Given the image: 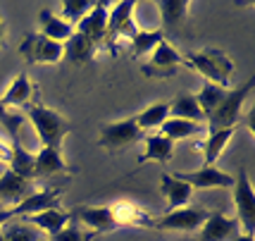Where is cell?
Wrapping results in <instances>:
<instances>
[{
    "label": "cell",
    "mask_w": 255,
    "mask_h": 241,
    "mask_svg": "<svg viewBox=\"0 0 255 241\" xmlns=\"http://www.w3.org/2000/svg\"><path fill=\"white\" fill-rule=\"evenodd\" d=\"M184 65L193 67L198 74H203V77L208 79V84L229 88V77H232L234 62L222 53V50L208 48V50L189 53L186 57H184Z\"/></svg>",
    "instance_id": "2"
},
{
    "label": "cell",
    "mask_w": 255,
    "mask_h": 241,
    "mask_svg": "<svg viewBox=\"0 0 255 241\" xmlns=\"http://www.w3.org/2000/svg\"><path fill=\"white\" fill-rule=\"evenodd\" d=\"M93 5H96L93 0H65L62 2V19L74 26L93 10Z\"/></svg>",
    "instance_id": "32"
},
{
    "label": "cell",
    "mask_w": 255,
    "mask_h": 241,
    "mask_svg": "<svg viewBox=\"0 0 255 241\" xmlns=\"http://www.w3.org/2000/svg\"><path fill=\"white\" fill-rule=\"evenodd\" d=\"M12 218H14V215H12L10 208H0V227H2V225H7Z\"/></svg>",
    "instance_id": "36"
},
{
    "label": "cell",
    "mask_w": 255,
    "mask_h": 241,
    "mask_svg": "<svg viewBox=\"0 0 255 241\" xmlns=\"http://www.w3.org/2000/svg\"><path fill=\"white\" fill-rule=\"evenodd\" d=\"M0 241H5V234H2V230H0Z\"/></svg>",
    "instance_id": "40"
},
{
    "label": "cell",
    "mask_w": 255,
    "mask_h": 241,
    "mask_svg": "<svg viewBox=\"0 0 255 241\" xmlns=\"http://www.w3.org/2000/svg\"><path fill=\"white\" fill-rule=\"evenodd\" d=\"M141 136H143V132L138 129L136 120L129 117V120L105 124V127L100 129L98 146L100 148H105V151H110V153H117V151H124V148L133 146Z\"/></svg>",
    "instance_id": "5"
},
{
    "label": "cell",
    "mask_w": 255,
    "mask_h": 241,
    "mask_svg": "<svg viewBox=\"0 0 255 241\" xmlns=\"http://www.w3.org/2000/svg\"><path fill=\"white\" fill-rule=\"evenodd\" d=\"M60 196H62V189H41V191H33L31 196H26L24 201H19L17 206H12L10 210L14 218H29V215H36L41 210L57 208Z\"/></svg>",
    "instance_id": "15"
},
{
    "label": "cell",
    "mask_w": 255,
    "mask_h": 241,
    "mask_svg": "<svg viewBox=\"0 0 255 241\" xmlns=\"http://www.w3.org/2000/svg\"><path fill=\"white\" fill-rule=\"evenodd\" d=\"M65 172H69V167L60 148H41L38 153H33V179H53Z\"/></svg>",
    "instance_id": "16"
},
{
    "label": "cell",
    "mask_w": 255,
    "mask_h": 241,
    "mask_svg": "<svg viewBox=\"0 0 255 241\" xmlns=\"http://www.w3.org/2000/svg\"><path fill=\"white\" fill-rule=\"evenodd\" d=\"M174 155V143L160 132H153L145 139V151L138 155V165L145 163H169Z\"/></svg>",
    "instance_id": "21"
},
{
    "label": "cell",
    "mask_w": 255,
    "mask_h": 241,
    "mask_svg": "<svg viewBox=\"0 0 255 241\" xmlns=\"http://www.w3.org/2000/svg\"><path fill=\"white\" fill-rule=\"evenodd\" d=\"M236 127L232 129H215V132H208L205 141H203V163L205 167H215L217 158L222 155V151L227 148V143L232 141Z\"/></svg>",
    "instance_id": "25"
},
{
    "label": "cell",
    "mask_w": 255,
    "mask_h": 241,
    "mask_svg": "<svg viewBox=\"0 0 255 241\" xmlns=\"http://www.w3.org/2000/svg\"><path fill=\"white\" fill-rule=\"evenodd\" d=\"M2 112H5V108H2V103H0V117H2Z\"/></svg>",
    "instance_id": "39"
},
{
    "label": "cell",
    "mask_w": 255,
    "mask_h": 241,
    "mask_svg": "<svg viewBox=\"0 0 255 241\" xmlns=\"http://www.w3.org/2000/svg\"><path fill=\"white\" fill-rule=\"evenodd\" d=\"M157 7H160V17H162V33L179 31L184 26L186 14H189L186 0H162V2H157Z\"/></svg>",
    "instance_id": "24"
},
{
    "label": "cell",
    "mask_w": 255,
    "mask_h": 241,
    "mask_svg": "<svg viewBox=\"0 0 255 241\" xmlns=\"http://www.w3.org/2000/svg\"><path fill=\"white\" fill-rule=\"evenodd\" d=\"M179 67H184V55L165 38V41L157 43V48L150 55V60L143 65V74L145 77L169 79L179 72Z\"/></svg>",
    "instance_id": "7"
},
{
    "label": "cell",
    "mask_w": 255,
    "mask_h": 241,
    "mask_svg": "<svg viewBox=\"0 0 255 241\" xmlns=\"http://www.w3.org/2000/svg\"><path fill=\"white\" fill-rule=\"evenodd\" d=\"M108 14H110V2L105 0H98L93 5V10L81 19V22L74 26V31H79L81 36H86L91 43L96 45H103L105 41V31H108Z\"/></svg>",
    "instance_id": "10"
},
{
    "label": "cell",
    "mask_w": 255,
    "mask_h": 241,
    "mask_svg": "<svg viewBox=\"0 0 255 241\" xmlns=\"http://www.w3.org/2000/svg\"><path fill=\"white\" fill-rule=\"evenodd\" d=\"M234 206H236V222L239 227H244V234L253 237L255 232V191L253 184L248 179L246 167L239 170V175L234 177Z\"/></svg>",
    "instance_id": "4"
},
{
    "label": "cell",
    "mask_w": 255,
    "mask_h": 241,
    "mask_svg": "<svg viewBox=\"0 0 255 241\" xmlns=\"http://www.w3.org/2000/svg\"><path fill=\"white\" fill-rule=\"evenodd\" d=\"M38 96H36V91H33L31 86V79L26 77V74H17L14 77V81L10 84V88L5 91V96L0 98V103H2V108L5 110H19V108H26L31 100H36Z\"/></svg>",
    "instance_id": "18"
},
{
    "label": "cell",
    "mask_w": 255,
    "mask_h": 241,
    "mask_svg": "<svg viewBox=\"0 0 255 241\" xmlns=\"http://www.w3.org/2000/svg\"><path fill=\"white\" fill-rule=\"evenodd\" d=\"M12 148V158H10V167L12 172H17L19 177H26V179H33V153H29L24 148L19 139H12L10 143Z\"/></svg>",
    "instance_id": "30"
},
{
    "label": "cell",
    "mask_w": 255,
    "mask_h": 241,
    "mask_svg": "<svg viewBox=\"0 0 255 241\" xmlns=\"http://www.w3.org/2000/svg\"><path fill=\"white\" fill-rule=\"evenodd\" d=\"M10 158H12V148L5 146V143H0V163L10 165Z\"/></svg>",
    "instance_id": "35"
},
{
    "label": "cell",
    "mask_w": 255,
    "mask_h": 241,
    "mask_svg": "<svg viewBox=\"0 0 255 241\" xmlns=\"http://www.w3.org/2000/svg\"><path fill=\"white\" fill-rule=\"evenodd\" d=\"M131 14H133V2H129V0L117 2V5L110 10V14H108V31H105V41H103V45H108V50H110L112 55H117L115 43H117L122 36L131 38L133 31L138 29V26L133 24Z\"/></svg>",
    "instance_id": "6"
},
{
    "label": "cell",
    "mask_w": 255,
    "mask_h": 241,
    "mask_svg": "<svg viewBox=\"0 0 255 241\" xmlns=\"http://www.w3.org/2000/svg\"><path fill=\"white\" fill-rule=\"evenodd\" d=\"M24 112H26L29 122L33 124V129H36L38 139L43 143V148H60L62 141H65V136L72 132V124L67 122V117H62L55 110L41 105L38 98L31 100L24 108Z\"/></svg>",
    "instance_id": "1"
},
{
    "label": "cell",
    "mask_w": 255,
    "mask_h": 241,
    "mask_svg": "<svg viewBox=\"0 0 255 241\" xmlns=\"http://www.w3.org/2000/svg\"><path fill=\"white\" fill-rule=\"evenodd\" d=\"M129 41H131V55L141 57L145 53H153L157 43L165 41V33H162V29H136Z\"/></svg>",
    "instance_id": "28"
},
{
    "label": "cell",
    "mask_w": 255,
    "mask_h": 241,
    "mask_svg": "<svg viewBox=\"0 0 255 241\" xmlns=\"http://www.w3.org/2000/svg\"><path fill=\"white\" fill-rule=\"evenodd\" d=\"M98 234L96 232L86 230V227H79L77 222H69L62 232H57L55 237H50L48 241H96Z\"/></svg>",
    "instance_id": "33"
},
{
    "label": "cell",
    "mask_w": 255,
    "mask_h": 241,
    "mask_svg": "<svg viewBox=\"0 0 255 241\" xmlns=\"http://www.w3.org/2000/svg\"><path fill=\"white\" fill-rule=\"evenodd\" d=\"M253 88H255V77L248 79L244 86L227 88L224 100L217 105V110L212 112L210 117H208V122H210V132H215V129H232V127H236V122H239V117H241V108H244L246 98L253 93Z\"/></svg>",
    "instance_id": "3"
},
{
    "label": "cell",
    "mask_w": 255,
    "mask_h": 241,
    "mask_svg": "<svg viewBox=\"0 0 255 241\" xmlns=\"http://www.w3.org/2000/svg\"><path fill=\"white\" fill-rule=\"evenodd\" d=\"M224 96H227V88L215 86V84H205V86L196 93V103L200 105L203 115H205V120H208L212 112L217 110V105L224 100Z\"/></svg>",
    "instance_id": "31"
},
{
    "label": "cell",
    "mask_w": 255,
    "mask_h": 241,
    "mask_svg": "<svg viewBox=\"0 0 255 241\" xmlns=\"http://www.w3.org/2000/svg\"><path fill=\"white\" fill-rule=\"evenodd\" d=\"M69 215L79 218V222H81L86 230L96 232L98 237L117 230L110 206H79V208H74V213H69Z\"/></svg>",
    "instance_id": "14"
},
{
    "label": "cell",
    "mask_w": 255,
    "mask_h": 241,
    "mask_svg": "<svg viewBox=\"0 0 255 241\" xmlns=\"http://www.w3.org/2000/svg\"><path fill=\"white\" fill-rule=\"evenodd\" d=\"M2 234H5V241H41L38 239V230L31 227L29 222H24V225H10Z\"/></svg>",
    "instance_id": "34"
},
{
    "label": "cell",
    "mask_w": 255,
    "mask_h": 241,
    "mask_svg": "<svg viewBox=\"0 0 255 241\" xmlns=\"http://www.w3.org/2000/svg\"><path fill=\"white\" fill-rule=\"evenodd\" d=\"M160 191H162V198L167 201V208L169 210L186 208L191 196H193V189L186 182L177 179L174 175H167V172L160 177Z\"/></svg>",
    "instance_id": "19"
},
{
    "label": "cell",
    "mask_w": 255,
    "mask_h": 241,
    "mask_svg": "<svg viewBox=\"0 0 255 241\" xmlns=\"http://www.w3.org/2000/svg\"><path fill=\"white\" fill-rule=\"evenodd\" d=\"M24 220H26L31 227L45 232L48 237H55L57 232H62L67 225L72 222V215L60 208H50V210H41V213H36V215H29V218H24Z\"/></svg>",
    "instance_id": "20"
},
{
    "label": "cell",
    "mask_w": 255,
    "mask_h": 241,
    "mask_svg": "<svg viewBox=\"0 0 255 241\" xmlns=\"http://www.w3.org/2000/svg\"><path fill=\"white\" fill-rule=\"evenodd\" d=\"M208 213L203 208H177V210H167L165 215H160L153 225V230H177V232H196L200 230V225L205 222Z\"/></svg>",
    "instance_id": "9"
},
{
    "label": "cell",
    "mask_w": 255,
    "mask_h": 241,
    "mask_svg": "<svg viewBox=\"0 0 255 241\" xmlns=\"http://www.w3.org/2000/svg\"><path fill=\"white\" fill-rule=\"evenodd\" d=\"M167 117H169V100H157L153 105H148L145 110H141L133 120H136L141 132H148V129H150V132H157L167 122Z\"/></svg>",
    "instance_id": "27"
},
{
    "label": "cell",
    "mask_w": 255,
    "mask_h": 241,
    "mask_svg": "<svg viewBox=\"0 0 255 241\" xmlns=\"http://www.w3.org/2000/svg\"><path fill=\"white\" fill-rule=\"evenodd\" d=\"M38 26H41V36L50 38V41H57V43H65L67 38L74 33V26L65 22L62 17H57L53 10L38 12Z\"/></svg>",
    "instance_id": "22"
},
{
    "label": "cell",
    "mask_w": 255,
    "mask_h": 241,
    "mask_svg": "<svg viewBox=\"0 0 255 241\" xmlns=\"http://www.w3.org/2000/svg\"><path fill=\"white\" fill-rule=\"evenodd\" d=\"M36 187H33V179L19 177L17 172H12L10 167H5V172L0 177V203L5 206H17L19 201H24L26 196H31Z\"/></svg>",
    "instance_id": "13"
},
{
    "label": "cell",
    "mask_w": 255,
    "mask_h": 241,
    "mask_svg": "<svg viewBox=\"0 0 255 241\" xmlns=\"http://www.w3.org/2000/svg\"><path fill=\"white\" fill-rule=\"evenodd\" d=\"M232 241H255L253 237H248V234H239L236 239H232Z\"/></svg>",
    "instance_id": "38"
},
{
    "label": "cell",
    "mask_w": 255,
    "mask_h": 241,
    "mask_svg": "<svg viewBox=\"0 0 255 241\" xmlns=\"http://www.w3.org/2000/svg\"><path fill=\"white\" fill-rule=\"evenodd\" d=\"M157 132L167 136L169 141H181V139H191V136H198L203 132L200 124H193V122H186V120H174V117H167V122L157 129Z\"/></svg>",
    "instance_id": "29"
},
{
    "label": "cell",
    "mask_w": 255,
    "mask_h": 241,
    "mask_svg": "<svg viewBox=\"0 0 255 241\" xmlns=\"http://www.w3.org/2000/svg\"><path fill=\"white\" fill-rule=\"evenodd\" d=\"M19 53L29 65H53L62 60V43L50 41L41 33H29L19 45Z\"/></svg>",
    "instance_id": "8"
},
{
    "label": "cell",
    "mask_w": 255,
    "mask_h": 241,
    "mask_svg": "<svg viewBox=\"0 0 255 241\" xmlns=\"http://www.w3.org/2000/svg\"><path fill=\"white\" fill-rule=\"evenodd\" d=\"M169 117L193 122V124H200L205 120L200 105L196 103V96H191V93H179L174 100H169Z\"/></svg>",
    "instance_id": "26"
},
{
    "label": "cell",
    "mask_w": 255,
    "mask_h": 241,
    "mask_svg": "<svg viewBox=\"0 0 255 241\" xmlns=\"http://www.w3.org/2000/svg\"><path fill=\"white\" fill-rule=\"evenodd\" d=\"M172 175L186 182L191 189H232L234 177L229 172H222L217 167H200L196 172H172Z\"/></svg>",
    "instance_id": "12"
},
{
    "label": "cell",
    "mask_w": 255,
    "mask_h": 241,
    "mask_svg": "<svg viewBox=\"0 0 255 241\" xmlns=\"http://www.w3.org/2000/svg\"><path fill=\"white\" fill-rule=\"evenodd\" d=\"M5 36H7V26H5V22L0 19V48H2V43H5Z\"/></svg>",
    "instance_id": "37"
},
{
    "label": "cell",
    "mask_w": 255,
    "mask_h": 241,
    "mask_svg": "<svg viewBox=\"0 0 255 241\" xmlns=\"http://www.w3.org/2000/svg\"><path fill=\"white\" fill-rule=\"evenodd\" d=\"M239 237L236 218H227L224 213H208L205 222L200 225L196 241H232Z\"/></svg>",
    "instance_id": "11"
},
{
    "label": "cell",
    "mask_w": 255,
    "mask_h": 241,
    "mask_svg": "<svg viewBox=\"0 0 255 241\" xmlns=\"http://www.w3.org/2000/svg\"><path fill=\"white\" fill-rule=\"evenodd\" d=\"M110 210L117 227H150L153 230V225H155V220L131 201H117L115 206H110Z\"/></svg>",
    "instance_id": "17"
},
{
    "label": "cell",
    "mask_w": 255,
    "mask_h": 241,
    "mask_svg": "<svg viewBox=\"0 0 255 241\" xmlns=\"http://www.w3.org/2000/svg\"><path fill=\"white\" fill-rule=\"evenodd\" d=\"M62 57L72 65H89L93 60V53H96V45L91 43L86 36H81L79 31H74L65 43H62Z\"/></svg>",
    "instance_id": "23"
}]
</instances>
